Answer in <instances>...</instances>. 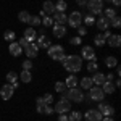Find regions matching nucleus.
Segmentation results:
<instances>
[{
  "instance_id": "nucleus-49",
  "label": "nucleus",
  "mask_w": 121,
  "mask_h": 121,
  "mask_svg": "<svg viewBox=\"0 0 121 121\" xmlns=\"http://www.w3.org/2000/svg\"><path fill=\"white\" fill-rule=\"evenodd\" d=\"M100 121H113V118H112V116H103Z\"/></svg>"
},
{
  "instance_id": "nucleus-27",
  "label": "nucleus",
  "mask_w": 121,
  "mask_h": 121,
  "mask_svg": "<svg viewBox=\"0 0 121 121\" xmlns=\"http://www.w3.org/2000/svg\"><path fill=\"white\" fill-rule=\"evenodd\" d=\"M15 82H18V74L15 71H10L7 74V84H15Z\"/></svg>"
},
{
  "instance_id": "nucleus-33",
  "label": "nucleus",
  "mask_w": 121,
  "mask_h": 121,
  "mask_svg": "<svg viewBox=\"0 0 121 121\" xmlns=\"http://www.w3.org/2000/svg\"><path fill=\"white\" fill-rule=\"evenodd\" d=\"M87 71H91V73H97V61H95V58L89 61V65H87Z\"/></svg>"
},
{
  "instance_id": "nucleus-25",
  "label": "nucleus",
  "mask_w": 121,
  "mask_h": 121,
  "mask_svg": "<svg viewBox=\"0 0 121 121\" xmlns=\"http://www.w3.org/2000/svg\"><path fill=\"white\" fill-rule=\"evenodd\" d=\"M66 87L68 89H73V87H76L78 86V79H76V76L74 74H71V76H68V79H66Z\"/></svg>"
},
{
  "instance_id": "nucleus-44",
  "label": "nucleus",
  "mask_w": 121,
  "mask_h": 121,
  "mask_svg": "<svg viewBox=\"0 0 121 121\" xmlns=\"http://www.w3.org/2000/svg\"><path fill=\"white\" fill-rule=\"evenodd\" d=\"M18 44H19L21 47H26L28 44H31V42H29V40H28L26 37H21V39H19V42H18Z\"/></svg>"
},
{
  "instance_id": "nucleus-8",
  "label": "nucleus",
  "mask_w": 121,
  "mask_h": 121,
  "mask_svg": "<svg viewBox=\"0 0 121 121\" xmlns=\"http://www.w3.org/2000/svg\"><path fill=\"white\" fill-rule=\"evenodd\" d=\"M13 92H15V89H13L11 84H5V86L0 89V95H2L3 100H10V99L13 97Z\"/></svg>"
},
{
  "instance_id": "nucleus-50",
  "label": "nucleus",
  "mask_w": 121,
  "mask_h": 121,
  "mask_svg": "<svg viewBox=\"0 0 121 121\" xmlns=\"http://www.w3.org/2000/svg\"><path fill=\"white\" fill-rule=\"evenodd\" d=\"M102 2H112V0H102Z\"/></svg>"
},
{
  "instance_id": "nucleus-19",
  "label": "nucleus",
  "mask_w": 121,
  "mask_h": 121,
  "mask_svg": "<svg viewBox=\"0 0 121 121\" xmlns=\"http://www.w3.org/2000/svg\"><path fill=\"white\" fill-rule=\"evenodd\" d=\"M8 50H10V53H11L13 56H19L23 48H21V45H19L18 42H11V44H10V47H8Z\"/></svg>"
},
{
  "instance_id": "nucleus-39",
  "label": "nucleus",
  "mask_w": 121,
  "mask_h": 121,
  "mask_svg": "<svg viewBox=\"0 0 121 121\" xmlns=\"http://www.w3.org/2000/svg\"><path fill=\"white\" fill-rule=\"evenodd\" d=\"M81 42H82V39L79 37V36H76V37H71V39H69V44H71V45H81Z\"/></svg>"
},
{
  "instance_id": "nucleus-43",
  "label": "nucleus",
  "mask_w": 121,
  "mask_h": 121,
  "mask_svg": "<svg viewBox=\"0 0 121 121\" xmlns=\"http://www.w3.org/2000/svg\"><path fill=\"white\" fill-rule=\"evenodd\" d=\"M42 99H44V102H45V103H52V100H53L52 94H45V95H44Z\"/></svg>"
},
{
  "instance_id": "nucleus-42",
  "label": "nucleus",
  "mask_w": 121,
  "mask_h": 121,
  "mask_svg": "<svg viewBox=\"0 0 121 121\" xmlns=\"http://www.w3.org/2000/svg\"><path fill=\"white\" fill-rule=\"evenodd\" d=\"M31 68H32V61H31V60H26V61H23V69H31Z\"/></svg>"
},
{
  "instance_id": "nucleus-26",
  "label": "nucleus",
  "mask_w": 121,
  "mask_h": 121,
  "mask_svg": "<svg viewBox=\"0 0 121 121\" xmlns=\"http://www.w3.org/2000/svg\"><path fill=\"white\" fill-rule=\"evenodd\" d=\"M19 78H21V82H31V79H32L31 71H28V69H23L21 74H19Z\"/></svg>"
},
{
  "instance_id": "nucleus-23",
  "label": "nucleus",
  "mask_w": 121,
  "mask_h": 121,
  "mask_svg": "<svg viewBox=\"0 0 121 121\" xmlns=\"http://www.w3.org/2000/svg\"><path fill=\"white\" fill-rule=\"evenodd\" d=\"M37 112L45 113V115H52V113H53V108H52L48 103H42V105H37Z\"/></svg>"
},
{
  "instance_id": "nucleus-1",
  "label": "nucleus",
  "mask_w": 121,
  "mask_h": 121,
  "mask_svg": "<svg viewBox=\"0 0 121 121\" xmlns=\"http://www.w3.org/2000/svg\"><path fill=\"white\" fill-rule=\"evenodd\" d=\"M61 63H63V66L69 73H78L82 68V58L79 55H68V56L65 55L63 60H61Z\"/></svg>"
},
{
  "instance_id": "nucleus-47",
  "label": "nucleus",
  "mask_w": 121,
  "mask_h": 121,
  "mask_svg": "<svg viewBox=\"0 0 121 121\" xmlns=\"http://www.w3.org/2000/svg\"><path fill=\"white\" fill-rule=\"evenodd\" d=\"M78 2V5H81V7H84L86 3H87V0H76Z\"/></svg>"
},
{
  "instance_id": "nucleus-48",
  "label": "nucleus",
  "mask_w": 121,
  "mask_h": 121,
  "mask_svg": "<svg viewBox=\"0 0 121 121\" xmlns=\"http://www.w3.org/2000/svg\"><path fill=\"white\" fill-rule=\"evenodd\" d=\"M112 2H113L115 7H120V5H121V0H112Z\"/></svg>"
},
{
  "instance_id": "nucleus-4",
  "label": "nucleus",
  "mask_w": 121,
  "mask_h": 121,
  "mask_svg": "<svg viewBox=\"0 0 121 121\" xmlns=\"http://www.w3.org/2000/svg\"><path fill=\"white\" fill-rule=\"evenodd\" d=\"M87 8H89V11H91V15H100L103 10V2L102 0H87Z\"/></svg>"
},
{
  "instance_id": "nucleus-36",
  "label": "nucleus",
  "mask_w": 121,
  "mask_h": 121,
  "mask_svg": "<svg viewBox=\"0 0 121 121\" xmlns=\"http://www.w3.org/2000/svg\"><path fill=\"white\" fill-rule=\"evenodd\" d=\"M55 91H56V92H65V91H66V84L61 82V81L55 82Z\"/></svg>"
},
{
  "instance_id": "nucleus-30",
  "label": "nucleus",
  "mask_w": 121,
  "mask_h": 121,
  "mask_svg": "<svg viewBox=\"0 0 121 121\" xmlns=\"http://www.w3.org/2000/svg\"><path fill=\"white\" fill-rule=\"evenodd\" d=\"M68 120L69 121H81L82 120V113L81 112H73L69 116H68Z\"/></svg>"
},
{
  "instance_id": "nucleus-41",
  "label": "nucleus",
  "mask_w": 121,
  "mask_h": 121,
  "mask_svg": "<svg viewBox=\"0 0 121 121\" xmlns=\"http://www.w3.org/2000/svg\"><path fill=\"white\" fill-rule=\"evenodd\" d=\"M3 37H5V40H13V39H15V32H13V31H7V32L3 34Z\"/></svg>"
},
{
  "instance_id": "nucleus-3",
  "label": "nucleus",
  "mask_w": 121,
  "mask_h": 121,
  "mask_svg": "<svg viewBox=\"0 0 121 121\" xmlns=\"http://www.w3.org/2000/svg\"><path fill=\"white\" fill-rule=\"evenodd\" d=\"M48 56H50L52 60L61 61L63 56H65V48L61 45H50L48 47Z\"/></svg>"
},
{
  "instance_id": "nucleus-14",
  "label": "nucleus",
  "mask_w": 121,
  "mask_h": 121,
  "mask_svg": "<svg viewBox=\"0 0 121 121\" xmlns=\"http://www.w3.org/2000/svg\"><path fill=\"white\" fill-rule=\"evenodd\" d=\"M52 19H53L55 24H65L66 21H68V16L65 15V11H55Z\"/></svg>"
},
{
  "instance_id": "nucleus-34",
  "label": "nucleus",
  "mask_w": 121,
  "mask_h": 121,
  "mask_svg": "<svg viewBox=\"0 0 121 121\" xmlns=\"http://www.w3.org/2000/svg\"><path fill=\"white\" fill-rule=\"evenodd\" d=\"M40 24H44V26H52V24H53V19L45 15V16H42V19H40Z\"/></svg>"
},
{
  "instance_id": "nucleus-29",
  "label": "nucleus",
  "mask_w": 121,
  "mask_h": 121,
  "mask_svg": "<svg viewBox=\"0 0 121 121\" xmlns=\"http://www.w3.org/2000/svg\"><path fill=\"white\" fill-rule=\"evenodd\" d=\"M66 7H68V3H66L65 0H58L55 5V11H65Z\"/></svg>"
},
{
  "instance_id": "nucleus-46",
  "label": "nucleus",
  "mask_w": 121,
  "mask_h": 121,
  "mask_svg": "<svg viewBox=\"0 0 121 121\" xmlns=\"http://www.w3.org/2000/svg\"><path fill=\"white\" fill-rule=\"evenodd\" d=\"M58 121H69V120H68V116L63 113V115H60V116H58Z\"/></svg>"
},
{
  "instance_id": "nucleus-13",
  "label": "nucleus",
  "mask_w": 121,
  "mask_h": 121,
  "mask_svg": "<svg viewBox=\"0 0 121 121\" xmlns=\"http://www.w3.org/2000/svg\"><path fill=\"white\" fill-rule=\"evenodd\" d=\"M107 42H108V45L113 47V48H118L121 45V36L120 34H110V37L107 39Z\"/></svg>"
},
{
  "instance_id": "nucleus-17",
  "label": "nucleus",
  "mask_w": 121,
  "mask_h": 121,
  "mask_svg": "<svg viewBox=\"0 0 121 121\" xmlns=\"http://www.w3.org/2000/svg\"><path fill=\"white\" fill-rule=\"evenodd\" d=\"M53 36L58 37V39L65 37L66 36V28L63 26V24H55V26H53Z\"/></svg>"
},
{
  "instance_id": "nucleus-35",
  "label": "nucleus",
  "mask_w": 121,
  "mask_h": 121,
  "mask_svg": "<svg viewBox=\"0 0 121 121\" xmlns=\"http://www.w3.org/2000/svg\"><path fill=\"white\" fill-rule=\"evenodd\" d=\"M115 16H116V10H113V8H107L105 10V18L113 19Z\"/></svg>"
},
{
  "instance_id": "nucleus-10",
  "label": "nucleus",
  "mask_w": 121,
  "mask_h": 121,
  "mask_svg": "<svg viewBox=\"0 0 121 121\" xmlns=\"http://www.w3.org/2000/svg\"><path fill=\"white\" fill-rule=\"evenodd\" d=\"M99 112L102 113V116H113V113H115V108H113V107H110L108 103L100 102V103H99Z\"/></svg>"
},
{
  "instance_id": "nucleus-45",
  "label": "nucleus",
  "mask_w": 121,
  "mask_h": 121,
  "mask_svg": "<svg viewBox=\"0 0 121 121\" xmlns=\"http://www.w3.org/2000/svg\"><path fill=\"white\" fill-rule=\"evenodd\" d=\"M78 34H79V37H82V36H86V28H82V26H79V28H78Z\"/></svg>"
},
{
  "instance_id": "nucleus-40",
  "label": "nucleus",
  "mask_w": 121,
  "mask_h": 121,
  "mask_svg": "<svg viewBox=\"0 0 121 121\" xmlns=\"http://www.w3.org/2000/svg\"><path fill=\"white\" fill-rule=\"evenodd\" d=\"M92 24H95V19L92 15H87L86 16V26H92Z\"/></svg>"
},
{
  "instance_id": "nucleus-21",
  "label": "nucleus",
  "mask_w": 121,
  "mask_h": 121,
  "mask_svg": "<svg viewBox=\"0 0 121 121\" xmlns=\"http://www.w3.org/2000/svg\"><path fill=\"white\" fill-rule=\"evenodd\" d=\"M42 11L45 13V15H53L55 13V5L50 2V0H47V2H44V5H42Z\"/></svg>"
},
{
  "instance_id": "nucleus-24",
  "label": "nucleus",
  "mask_w": 121,
  "mask_h": 121,
  "mask_svg": "<svg viewBox=\"0 0 121 121\" xmlns=\"http://www.w3.org/2000/svg\"><path fill=\"white\" fill-rule=\"evenodd\" d=\"M105 81H107V79H105V74H102V73H95L94 78H92V82L95 84V86H99V87H100Z\"/></svg>"
},
{
  "instance_id": "nucleus-5",
  "label": "nucleus",
  "mask_w": 121,
  "mask_h": 121,
  "mask_svg": "<svg viewBox=\"0 0 121 121\" xmlns=\"http://www.w3.org/2000/svg\"><path fill=\"white\" fill-rule=\"evenodd\" d=\"M69 108H71V102L68 100V99H61V100H58L55 105V108H53V112L55 113H60V115H63V113L69 112Z\"/></svg>"
},
{
  "instance_id": "nucleus-38",
  "label": "nucleus",
  "mask_w": 121,
  "mask_h": 121,
  "mask_svg": "<svg viewBox=\"0 0 121 121\" xmlns=\"http://www.w3.org/2000/svg\"><path fill=\"white\" fill-rule=\"evenodd\" d=\"M110 24H112L113 28H120V26H121V19H120V16H115L113 19H110Z\"/></svg>"
},
{
  "instance_id": "nucleus-15",
  "label": "nucleus",
  "mask_w": 121,
  "mask_h": 121,
  "mask_svg": "<svg viewBox=\"0 0 121 121\" xmlns=\"http://www.w3.org/2000/svg\"><path fill=\"white\" fill-rule=\"evenodd\" d=\"M110 37V32L108 31H105L103 34H99V36H95V39H94V42H95V45H99V47H102L107 44V39Z\"/></svg>"
},
{
  "instance_id": "nucleus-37",
  "label": "nucleus",
  "mask_w": 121,
  "mask_h": 121,
  "mask_svg": "<svg viewBox=\"0 0 121 121\" xmlns=\"http://www.w3.org/2000/svg\"><path fill=\"white\" fill-rule=\"evenodd\" d=\"M28 24H31V26H39V24H40V18L34 15V16H31V18H29V23H28Z\"/></svg>"
},
{
  "instance_id": "nucleus-6",
  "label": "nucleus",
  "mask_w": 121,
  "mask_h": 121,
  "mask_svg": "<svg viewBox=\"0 0 121 121\" xmlns=\"http://www.w3.org/2000/svg\"><path fill=\"white\" fill-rule=\"evenodd\" d=\"M71 28H79L81 23H82V15L79 11H73L69 16H68V21H66Z\"/></svg>"
},
{
  "instance_id": "nucleus-32",
  "label": "nucleus",
  "mask_w": 121,
  "mask_h": 121,
  "mask_svg": "<svg viewBox=\"0 0 121 121\" xmlns=\"http://www.w3.org/2000/svg\"><path fill=\"white\" fill-rule=\"evenodd\" d=\"M105 65L108 66V68H113V66H116V65H118V60H116L115 56H108V58L105 60Z\"/></svg>"
},
{
  "instance_id": "nucleus-11",
  "label": "nucleus",
  "mask_w": 121,
  "mask_h": 121,
  "mask_svg": "<svg viewBox=\"0 0 121 121\" xmlns=\"http://www.w3.org/2000/svg\"><path fill=\"white\" fill-rule=\"evenodd\" d=\"M103 116L99 110H89L86 112V121H100Z\"/></svg>"
},
{
  "instance_id": "nucleus-20",
  "label": "nucleus",
  "mask_w": 121,
  "mask_h": 121,
  "mask_svg": "<svg viewBox=\"0 0 121 121\" xmlns=\"http://www.w3.org/2000/svg\"><path fill=\"white\" fill-rule=\"evenodd\" d=\"M24 37L28 39L29 42H36V39H37V32H36V29L34 28H28L24 31Z\"/></svg>"
},
{
  "instance_id": "nucleus-28",
  "label": "nucleus",
  "mask_w": 121,
  "mask_h": 121,
  "mask_svg": "<svg viewBox=\"0 0 121 121\" xmlns=\"http://www.w3.org/2000/svg\"><path fill=\"white\" fill-rule=\"evenodd\" d=\"M92 79L91 78H82L81 79V87H84V89H91L92 87Z\"/></svg>"
},
{
  "instance_id": "nucleus-2",
  "label": "nucleus",
  "mask_w": 121,
  "mask_h": 121,
  "mask_svg": "<svg viewBox=\"0 0 121 121\" xmlns=\"http://www.w3.org/2000/svg\"><path fill=\"white\" fill-rule=\"evenodd\" d=\"M65 99H68V100H73V102L76 103H81L84 100V94L81 89H78V87H73V89H69L68 92H65V95H63Z\"/></svg>"
},
{
  "instance_id": "nucleus-18",
  "label": "nucleus",
  "mask_w": 121,
  "mask_h": 121,
  "mask_svg": "<svg viewBox=\"0 0 121 121\" xmlns=\"http://www.w3.org/2000/svg\"><path fill=\"white\" fill-rule=\"evenodd\" d=\"M36 40H37L36 44H37L39 48H48V47L52 45V42H50L48 39H45V36H37V39H36Z\"/></svg>"
},
{
  "instance_id": "nucleus-12",
  "label": "nucleus",
  "mask_w": 121,
  "mask_h": 121,
  "mask_svg": "<svg viewBox=\"0 0 121 121\" xmlns=\"http://www.w3.org/2000/svg\"><path fill=\"white\" fill-rule=\"evenodd\" d=\"M81 58H86V60H94V58H95V52H94L92 47H89V45L82 47V50H81Z\"/></svg>"
},
{
  "instance_id": "nucleus-9",
  "label": "nucleus",
  "mask_w": 121,
  "mask_h": 121,
  "mask_svg": "<svg viewBox=\"0 0 121 121\" xmlns=\"http://www.w3.org/2000/svg\"><path fill=\"white\" fill-rule=\"evenodd\" d=\"M24 52H26V55L29 56V58H36L39 53V47L36 42H31V44H28V45L24 47Z\"/></svg>"
},
{
  "instance_id": "nucleus-7",
  "label": "nucleus",
  "mask_w": 121,
  "mask_h": 121,
  "mask_svg": "<svg viewBox=\"0 0 121 121\" xmlns=\"http://www.w3.org/2000/svg\"><path fill=\"white\" fill-rule=\"evenodd\" d=\"M89 97H91V100H95V102H100L103 100V97H105V94H103L102 87H91L89 89Z\"/></svg>"
},
{
  "instance_id": "nucleus-31",
  "label": "nucleus",
  "mask_w": 121,
  "mask_h": 121,
  "mask_svg": "<svg viewBox=\"0 0 121 121\" xmlns=\"http://www.w3.org/2000/svg\"><path fill=\"white\" fill-rule=\"evenodd\" d=\"M29 18H31V15H29L28 11H21L18 15V19L21 23H29Z\"/></svg>"
},
{
  "instance_id": "nucleus-16",
  "label": "nucleus",
  "mask_w": 121,
  "mask_h": 121,
  "mask_svg": "<svg viewBox=\"0 0 121 121\" xmlns=\"http://www.w3.org/2000/svg\"><path fill=\"white\" fill-rule=\"evenodd\" d=\"M95 24H97V28L100 29V31H107L108 26H110V19L105 18V16H100V18L95 21Z\"/></svg>"
},
{
  "instance_id": "nucleus-22",
  "label": "nucleus",
  "mask_w": 121,
  "mask_h": 121,
  "mask_svg": "<svg viewBox=\"0 0 121 121\" xmlns=\"http://www.w3.org/2000/svg\"><path fill=\"white\" fill-rule=\"evenodd\" d=\"M100 87H102L103 94H113V92H115V89H116V87H115V84H113L112 81H105Z\"/></svg>"
}]
</instances>
